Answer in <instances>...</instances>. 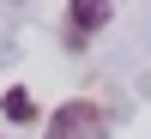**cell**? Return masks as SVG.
<instances>
[{
  "label": "cell",
  "instance_id": "6da1fadb",
  "mask_svg": "<svg viewBox=\"0 0 151 139\" xmlns=\"http://www.w3.org/2000/svg\"><path fill=\"white\" fill-rule=\"evenodd\" d=\"M48 139H109V121H103V109H97V103H85V97H79V103H60Z\"/></svg>",
  "mask_w": 151,
  "mask_h": 139
},
{
  "label": "cell",
  "instance_id": "7a4b0ae2",
  "mask_svg": "<svg viewBox=\"0 0 151 139\" xmlns=\"http://www.w3.org/2000/svg\"><path fill=\"white\" fill-rule=\"evenodd\" d=\"M109 12H115V0H67V36L73 42H85L91 30H103Z\"/></svg>",
  "mask_w": 151,
  "mask_h": 139
},
{
  "label": "cell",
  "instance_id": "3957f363",
  "mask_svg": "<svg viewBox=\"0 0 151 139\" xmlns=\"http://www.w3.org/2000/svg\"><path fill=\"white\" fill-rule=\"evenodd\" d=\"M0 109H6V121H18V127L36 115V103H30V91H24V85H12V91L0 97Z\"/></svg>",
  "mask_w": 151,
  "mask_h": 139
}]
</instances>
